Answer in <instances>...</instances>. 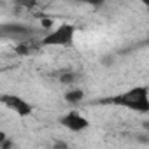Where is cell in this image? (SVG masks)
I'll list each match as a JSON object with an SVG mask.
<instances>
[{"label": "cell", "mask_w": 149, "mask_h": 149, "mask_svg": "<svg viewBox=\"0 0 149 149\" xmlns=\"http://www.w3.org/2000/svg\"><path fill=\"white\" fill-rule=\"evenodd\" d=\"M112 105L139 112V114H147L149 112V86H132L126 91L112 97L109 100Z\"/></svg>", "instance_id": "cell-1"}, {"label": "cell", "mask_w": 149, "mask_h": 149, "mask_svg": "<svg viewBox=\"0 0 149 149\" xmlns=\"http://www.w3.org/2000/svg\"><path fill=\"white\" fill-rule=\"evenodd\" d=\"M76 26L72 23H61L54 28H51L44 37H42V46H56V47H67L74 44L76 39Z\"/></svg>", "instance_id": "cell-2"}, {"label": "cell", "mask_w": 149, "mask_h": 149, "mask_svg": "<svg viewBox=\"0 0 149 149\" xmlns=\"http://www.w3.org/2000/svg\"><path fill=\"white\" fill-rule=\"evenodd\" d=\"M58 123L70 133H81L90 128V119L79 111H68L58 118Z\"/></svg>", "instance_id": "cell-3"}, {"label": "cell", "mask_w": 149, "mask_h": 149, "mask_svg": "<svg viewBox=\"0 0 149 149\" xmlns=\"http://www.w3.org/2000/svg\"><path fill=\"white\" fill-rule=\"evenodd\" d=\"M2 102L9 111H13L19 118H28V116L33 114V105L19 95H4Z\"/></svg>", "instance_id": "cell-4"}, {"label": "cell", "mask_w": 149, "mask_h": 149, "mask_svg": "<svg viewBox=\"0 0 149 149\" xmlns=\"http://www.w3.org/2000/svg\"><path fill=\"white\" fill-rule=\"evenodd\" d=\"M84 97H86V93H84V90L79 88V86H70V88L65 91V95H63L65 102L70 104V105H79V104L84 100Z\"/></svg>", "instance_id": "cell-5"}, {"label": "cell", "mask_w": 149, "mask_h": 149, "mask_svg": "<svg viewBox=\"0 0 149 149\" xmlns=\"http://www.w3.org/2000/svg\"><path fill=\"white\" fill-rule=\"evenodd\" d=\"M4 33H11L13 37H25L30 33V30L26 26H21V25H11V26H6L4 28Z\"/></svg>", "instance_id": "cell-6"}, {"label": "cell", "mask_w": 149, "mask_h": 149, "mask_svg": "<svg viewBox=\"0 0 149 149\" xmlns=\"http://www.w3.org/2000/svg\"><path fill=\"white\" fill-rule=\"evenodd\" d=\"M53 147H54V149H68V144H65L63 140H56Z\"/></svg>", "instance_id": "cell-7"}]
</instances>
